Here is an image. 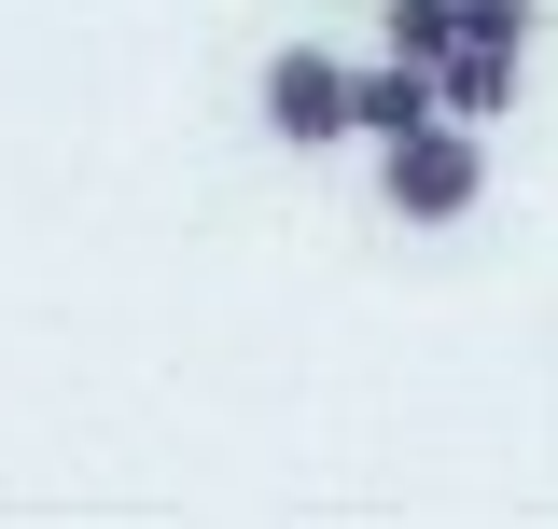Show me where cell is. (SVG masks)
Returning a JSON list of instances; mask_svg holds the SVG:
<instances>
[{"instance_id": "6da1fadb", "label": "cell", "mask_w": 558, "mask_h": 529, "mask_svg": "<svg viewBox=\"0 0 558 529\" xmlns=\"http://www.w3.org/2000/svg\"><path fill=\"white\" fill-rule=\"evenodd\" d=\"M377 182H391V223H461V209L488 196V153H475L461 112H433V126L377 139Z\"/></svg>"}, {"instance_id": "7a4b0ae2", "label": "cell", "mask_w": 558, "mask_h": 529, "mask_svg": "<svg viewBox=\"0 0 558 529\" xmlns=\"http://www.w3.org/2000/svg\"><path fill=\"white\" fill-rule=\"evenodd\" d=\"M266 126H279V139H349V70L322 57V42L266 57Z\"/></svg>"}, {"instance_id": "3957f363", "label": "cell", "mask_w": 558, "mask_h": 529, "mask_svg": "<svg viewBox=\"0 0 558 529\" xmlns=\"http://www.w3.org/2000/svg\"><path fill=\"white\" fill-rule=\"evenodd\" d=\"M447 98H433V57H391V70H349V126L363 139H405V126H433Z\"/></svg>"}, {"instance_id": "277c9868", "label": "cell", "mask_w": 558, "mask_h": 529, "mask_svg": "<svg viewBox=\"0 0 558 529\" xmlns=\"http://www.w3.org/2000/svg\"><path fill=\"white\" fill-rule=\"evenodd\" d=\"M433 98H447L461 126L502 112V98H517V42H447V57H433Z\"/></svg>"}, {"instance_id": "5b68a950", "label": "cell", "mask_w": 558, "mask_h": 529, "mask_svg": "<svg viewBox=\"0 0 558 529\" xmlns=\"http://www.w3.org/2000/svg\"><path fill=\"white\" fill-rule=\"evenodd\" d=\"M391 14V57H447L461 42V0H377Z\"/></svg>"}]
</instances>
